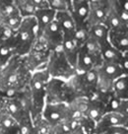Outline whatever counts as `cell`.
<instances>
[{"mask_svg": "<svg viewBox=\"0 0 128 134\" xmlns=\"http://www.w3.org/2000/svg\"><path fill=\"white\" fill-rule=\"evenodd\" d=\"M0 122H1V124H2V126L4 127L5 129H9V128H12L15 121L11 117H2Z\"/></svg>", "mask_w": 128, "mask_h": 134, "instance_id": "obj_23", "label": "cell"}, {"mask_svg": "<svg viewBox=\"0 0 128 134\" xmlns=\"http://www.w3.org/2000/svg\"><path fill=\"white\" fill-rule=\"evenodd\" d=\"M124 121L126 122V115L124 116L123 113L112 111L105 114L102 118L101 124L107 126H119L124 124Z\"/></svg>", "mask_w": 128, "mask_h": 134, "instance_id": "obj_12", "label": "cell"}, {"mask_svg": "<svg viewBox=\"0 0 128 134\" xmlns=\"http://www.w3.org/2000/svg\"><path fill=\"white\" fill-rule=\"evenodd\" d=\"M101 54L102 57L104 59V62L115 63V64H119L120 60L123 56L122 52L114 48L109 42H107L105 44L101 46Z\"/></svg>", "mask_w": 128, "mask_h": 134, "instance_id": "obj_9", "label": "cell"}, {"mask_svg": "<svg viewBox=\"0 0 128 134\" xmlns=\"http://www.w3.org/2000/svg\"><path fill=\"white\" fill-rule=\"evenodd\" d=\"M109 30L104 24H98V25L92 26L89 28V37H91L98 42L101 46L108 42V37Z\"/></svg>", "mask_w": 128, "mask_h": 134, "instance_id": "obj_8", "label": "cell"}, {"mask_svg": "<svg viewBox=\"0 0 128 134\" xmlns=\"http://www.w3.org/2000/svg\"><path fill=\"white\" fill-rule=\"evenodd\" d=\"M14 3L22 18L34 16L37 10L31 0H14Z\"/></svg>", "mask_w": 128, "mask_h": 134, "instance_id": "obj_15", "label": "cell"}, {"mask_svg": "<svg viewBox=\"0 0 128 134\" xmlns=\"http://www.w3.org/2000/svg\"><path fill=\"white\" fill-rule=\"evenodd\" d=\"M103 24L108 27L109 31L127 33V24L124 23L120 19V17L110 8H109L108 14H107V17L104 19Z\"/></svg>", "mask_w": 128, "mask_h": 134, "instance_id": "obj_5", "label": "cell"}, {"mask_svg": "<svg viewBox=\"0 0 128 134\" xmlns=\"http://www.w3.org/2000/svg\"><path fill=\"white\" fill-rule=\"evenodd\" d=\"M48 7L54 11H68L67 0H46Z\"/></svg>", "mask_w": 128, "mask_h": 134, "instance_id": "obj_19", "label": "cell"}, {"mask_svg": "<svg viewBox=\"0 0 128 134\" xmlns=\"http://www.w3.org/2000/svg\"><path fill=\"white\" fill-rule=\"evenodd\" d=\"M17 32V46L23 52H26L33 44L35 38H37L36 18L34 16L23 18Z\"/></svg>", "mask_w": 128, "mask_h": 134, "instance_id": "obj_1", "label": "cell"}, {"mask_svg": "<svg viewBox=\"0 0 128 134\" xmlns=\"http://www.w3.org/2000/svg\"><path fill=\"white\" fill-rule=\"evenodd\" d=\"M109 134H127V131L123 127H119V126H112L110 128V132Z\"/></svg>", "mask_w": 128, "mask_h": 134, "instance_id": "obj_25", "label": "cell"}, {"mask_svg": "<svg viewBox=\"0 0 128 134\" xmlns=\"http://www.w3.org/2000/svg\"><path fill=\"white\" fill-rule=\"evenodd\" d=\"M9 111L12 113L13 115H18V113H20V105L15 102H10L8 104Z\"/></svg>", "mask_w": 128, "mask_h": 134, "instance_id": "obj_22", "label": "cell"}, {"mask_svg": "<svg viewBox=\"0 0 128 134\" xmlns=\"http://www.w3.org/2000/svg\"><path fill=\"white\" fill-rule=\"evenodd\" d=\"M101 0H88V2L89 3H95V2H99Z\"/></svg>", "mask_w": 128, "mask_h": 134, "instance_id": "obj_28", "label": "cell"}, {"mask_svg": "<svg viewBox=\"0 0 128 134\" xmlns=\"http://www.w3.org/2000/svg\"><path fill=\"white\" fill-rule=\"evenodd\" d=\"M95 65V61L94 59L91 57V55H89L84 50L83 47L79 48L78 55H77V62H76V66L83 72H87L89 70L93 69V67Z\"/></svg>", "mask_w": 128, "mask_h": 134, "instance_id": "obj_11", "label": "cell"}, {"mask_svg": "<svg viewBox=\"0 0 128 134\" xmlns=\"http://www.w3.org/2000/svg\"><path fill=\"white\" fill-rule=\"evenodd\" d=\"M55 20L59 24L63 34L74 35L75 23L69 11H58L55 15Z\"/></svg>", "mask_w": 128, "mask_h": 134, "instance_id": "obj_6", "label": "cell"}, {"mask_svg": "<svg viewBox=\"0 0 128 134\" xmlns=\"http://www.w3.org/2000/svg\"><path fill=\"white\" fill-rule=\"evenodd\" d=\"M87 111H88L89 116L91 117L92 119H94V120L99 119V117H101V115H102V114H101V110H99V109L97 105H92V107L89 105Z\"/></svg>", "mask_w": 128, "mask_h": 134, "instance_id": "obj_20", "label": "cell"}, {"mask_svg": "<svg viewBox=\"0 0 128 134\" xmlns=\"http://www.w3.org/2000/svg\"><path fill=\"white\" fill-rule=\"evenodd\" d=\"M108 41L114 48L119 50L120 52L127 50V46H128L127 33L109 31L108 32Z\"/></svg>", "mask_w": 128, "mask_h": 134, "instance_id": "obj_7", "label": "cell"}, {"mask_svg": "<svg viewBox=\"0 0 128 134\" xmlns=\"http://www.w3.org/2000/svg\"><path fill=\"white\" fill-rule=\"evenodd\" d=\"M63 105H47L44 111V116L50 122H57L62 118Z\"/></svg>", "mask_w": 128, "mask_h": 134, "instance_id": "obj_17", "label": "cell"}, {"mask_svg": "<svg viewBox=\"0 0 128 134\" xmlns=\"http://www.w3.org/2000/svg\"><path fill=\"white\" fill-rule=\"evenodd\" d=\"M19 13L14 0H0V24L8 17Z\"/></svg>", "mask_w": 128, "mask_h": 134, "instance_id": "obj_13", "label": "cell"}, {"mask_svg": "<svg viewBox=\"0 0 128 134\" xmlns=\"http://www.w3.org/2000/svg\"><path fill=\"white\" fill-rule=\"evenodd\" d=\"M33 2V4L36 6L37 9H43L48 8V4L46 0H31Z\"/></svg>", "mask_w": 128, "mask_h": 134, "instance_id": "obj_24", "label": "cell"}, {"mask_svg": "<svg viewBox=\"0 0 128 134\" xmlns=\"http://www.w3.org/2000/svg\"><path fill=\"white\" fill-rule=\"evenodd\" d=\"M99 72L103 73V75L107 76L108 78H109L112 81H114L120 76L124 75V72L119 64L109 62H103V64L101 67V70Z\"/></svg>", "mask_w": 128, "mask_h": 134, "instance_id": "obj_10", "label": "cell"}, {"mask_svg": "<svg viewBox=\"0 0 128 134\" xmlns=\"http://www.w3.org/2000/svg\"><path fill=\"white\" fill-rule=\"evenodd\" d=\"M89 14L85 22L87 28L98 24H103L107 14L109 10L108 0H101L99 2L89 3Z\"/></svg>", "mask_w": 128, "mask_h": 134, "instance_id": "obj_3", "label": "cell"}, {"mask_svg": "<svg viewBox=\"0 0 128 134\" xmlns=\"http://www.w3.org/2000/svg\"><path fill=\"white\" fill-rule=\"evenodd\" d=\"M112 87L115 92L116 96L120 99H126L127 98V76H120L115 79L112 83Z\"/></svg>", "mask_w": 128, "mask_h": 134, "instance_id": "obj_16", "label": "cell"}, {"mask_svg": "<svg viewBox=\"0 0 128 134\" xmlns=\"http://www.w3.org/2000/svg\"><path fill=\"white\" fill-rule=\"evenodd\" d=\"M119 65H120V67L122 68L123 72H125V74H126V72H127V69H128L127 55H125V57H124V56H122V58H121V60H120V62H119Z\"/></svg>", "mask_w": 128, "mask_h": 134, "instance_id": "obj_26", "label": "cell"}, {"mask_svg": "<svg viewBox=\"0 0 128 134\" xmlns=\"http://www.w3.org/2000/svg\"><path fill=\"white\" fill-rule=\"evenodd\" d=\"M37 38L41 44L51 46L52 48H59L62 46L63 32L57 21L53 20L42 30L40 35H37Z\"/></svg>", "mask_w": 128, "mask_h": 134, "instance_id": "obj_2", "label": "cell"}, {"mask_svg": "<svg viewBox=\"0 0 128 134\" xmlns=\"http://www.w3.org/2000/svg\"><path fill=\"white\" fill-rule=\"evenodd\" d=\"M22 19L23 18L21 17L20 13H17L15 15H12V16L8 17L7 19H5L1 25H3V27L12 30V31H17L22 23Z\"/></svg>", "mask_w": 128, "mask_h": 134, "instance_id": "obj_18", "label": "cell"}, {"mask_svg": "<svg viewBox=\"0 0 128 134\" xmlns=\"http://www.w3.org/2000/svg\"><path fill=\"white\" fill-rule=\"evenodd\" d=\"M83 48L87 52L89 55H91V57L94 59V61L98 60V59L102 58V54H101V46H99L98 42H96L95 40L91 37L85 41V42L83 43Z\"/></svg>", "mask_w": 128, "mask_h": 134, "instance_id": "obj_14", "label": "cell"}, {"mask_svg": "<svg viewBox=\"0 0 128 134\" xmlns=\"http://www.w3.org/2000/svg\"><path fill=\"white\" fill-rule=\"evenodd\" d=\"M20 134H32V129L28 124H22L20 128Z\"/></svg>", "mask_w": 128, "mask_h": 134, "instance_id": "obj_27", "label": "cell"}, {"mask_svg": "<svg viewBox=\"0 0 128 134\" xmlns=\"http://www.w3.org/2000/svg\"><path fill=\"white\" fill-rule=\"evenodd\" d=\"M55 15H56V11L50 9L49 7L43 9H37L34 15V17L37 20V36L40 35L42 32V30L48 24H50L53 20H55Z\"/></svg>", "mask_w": 128, "mask_h": 134, "instance_id": "obj_4", "label": "cell"}, {"mask_svg": "<svg viewBox=\"0 0 128 134\" xmlns=\"http://www.w3.org/2000/svg\"><path fill=\"white\" fill-rule=\"evenodd\" d=\"M18 81V73L16 71H12L10 72L8 75H7V78H6V82H7V85L8 86H12L15 83H17Z\"/></svg>", "mask_w": 128, "mask_h": 134, "instance_id": "obj_21", "label": "cell"}]
</instances>
